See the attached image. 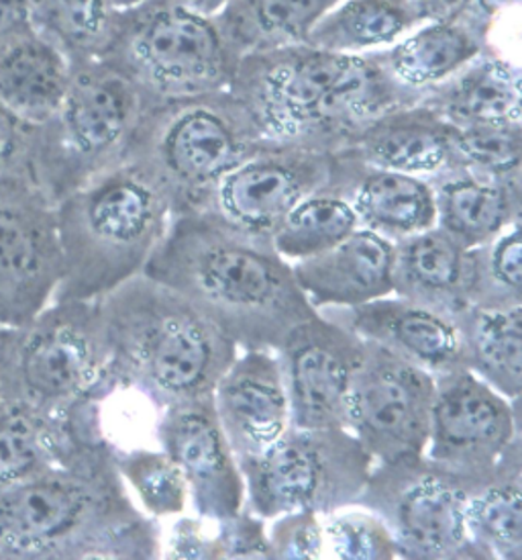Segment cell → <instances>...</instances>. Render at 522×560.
<instances>
[{
    "label": "cell",
    "mask_w": 522,
    "mask_h": 560,
    "mask_svg": "<svg viewBox=\"0 0 522 560\" xmlns=\"http://www.w3.org/2000/svg\"><path fill=\"white\" fill-rule=\"evenodd\" d=\"M420 101L453 127L521 125V68L490 46Z\"/></svg>",
    "instance_id": "26"
},
{
    "label": "cell",
    "mask_w": 522,
    "mask_h": 560,
    "mask_svg": "<svg viewBox=\"0 0 522 560\" xmlns=\"http://www.w3.org/2000/svg\"><path fill=\"white\" fill-rule=\"evenodd\" d=\"M180 2H185L188 7L197 9L199 13H204V15L216 16L223 11V7H225L229 0H180Z\"/></svg>",
    "instance_id": "46"
},
{
    "label": "cell",
    "mask_w": 522,
    "mask_h": 560,
    "mask_svg": "<svg viewBox=\"0 0 522 560\" xmlns=\"http://www.w3.org/2000/svg\"><path fill=\"white\" fill-rule=\"evenodd\" d=\"M263 141L260 127L227 89L147 105L124 162L147 172L180 213L206 209L218 180Z\"/></svg>",
    "instance_id": "6"
},
{
    "label": "cell",
    "mask_w": 522,
    "mask_h": 560,
    "mask_svg": "<svg viewBox=\"0 0 522 560\" xmlns=\"http://www.w3.org/2000/svg\"><path fill=\"white\" fill-rule=\"evenodd\" d=\"M63 275L56 205L41 188L0 187V327H21L54 303Z\"/></svg>",
    "instance_id": "14"
},
{
    "label": "cell",
    "mask_w": 522,
    "mask_h": 560,
    "mask_svg": "<svg viewBox=\"0 0 522 560\" xmlns=\"http://www.w3.org/2000/svg\"><path fill=\"white\" fill-rule=\"evenodd\" d=\"M343 152L373 168L429 178L455 166L453 125L427 103L416 101L364 125Z\"/></svg>",
    "instance_id": "23"
},
{
    "label": "cell",
    "mask_w": 522,
    "mask_h": 560,
    "mask_svg": "<svg viewBox=\"0 0 522 560\" xmlns=\"http://www.w3.org/2000/svg\"><path fill=\"white\" fill-rule=\"evenodd\" d=\"M463 364L510 401L522 390V305L467 307L455 315Z\"/></svg>",
    "instance_id": "29"
},
{
    "label": "cell",
    "mask_w": 522,
    "mask_h": 560,
    "mask_svg": "<svg viewBox=\"0 0 522 560\" xmlns=\"http://www.w3.org/2000/svg\"><path fill=\"white\" fill-rule=\"evenodd\" d=\"M394 244L366 228L317 256L293 262L294 279L317 310H349L392 295Z\"/></svg>",
    "instance_id": "21"
},
{
    "label": "cell",
    "mask_w": 522,
    "mask_h": 560,
    "mask_svg": "<svg viewBox=\"0 0 522 560\" xmlns=\"http://www.w3.org/2000/svg\"><path fill=\"white\" fill-rule=\"evenodd\" d=\"M522 219L488 244L470 249V307L522 305Z\"/></svg>",
    "instance_id": "35"
},
{
    "label": "cell",
    "mask_w": 522,
    "mask_h": 560,
    "mask_svg": "<svg viewBox=\"0 0 522 560\" xmlns=\"http://www.w3.org/2000/svg\"><path fill=\"white\" fill-rule=\"evenodd\" d=\"M108 442L100 407L86 404L68 418H49L21 405L0 404V487L27 481Z\"/></svg>",
    "instance_id": "20"
},
{
    "label": "cell",
    "mask_w": 522,
    "mask_h": 560,
    "mask_svg": "<svg viewBox=\"0 0 522 560\" xmlns=\"http://www.w3.org/2000/svg\"><path fill=\"white\" fill-rule=\"evenodd\" d=\"M115 448V446H112ZM115 463L124 485L133 489L145 514L152 517L180 515L186 510L188 487L185 475L166 452L119 451L115 448Z\"/></svg>",
    "instance_id": "36"
},
{
    "label": "cell",
    "mask_w": 522,
    "mask_h": 560,
    "mask_svg": "<svg viewBox=\"0 0 522 560\" xmlns=\"http://www.w3.org/2000/svg\"><path fill=\"white\" fill-rule=\"evenodd\" d=\"M491 46L490 30L470 21H423L373 60L399 86L420 101Z\"/></svg>",
    "instance_id": "24"
},
{
    "label": "cell",
    "mask_w": 522,
    "mask_h": 560,
    "mask_svg": "<svg viewBox=\"0 0 522 560\" xmlns=\"http://www.w3.org/2000/svg\"><path fill=\"white\" fill-rule=\"evenodd\" d=\"M107 331L108 378L157 411L209 395L239 346L186 296L147 275L98 296Z\"/></svg>",
    "instance_id": "4"
},
{
    "label": "cell",
    "mask_w": 522,
    "mask_h": 560,
    "mask_svg": "<svg viewBox=\"0 0 522 560\" xmlns=\"http://www.w3.org/2000/svg\"><path fill=\"white\" fill-rule=\"evenodd\" d=\"M268 532L270 559H321L324 557L323 520L312 512L277 515Z\"/></svg>",
    "instance_id": "40"
},
{
    "label": "cell",
    "mask_w": 522,
    "mask_h": 560,
    "mask_svg": "<svg viewBox=\"0 0 522 560\" xmlns=\"http://www.w3.org/2000/svg\"><path fill=\"white\" fill-rule=\"evenodd\" d=\"M105 58L138 84L147 105L227 91L239 62L215 16L180 0H143L123 11Z\"/></svg>",
    "instance_id": "9"
},
{
    "label": "cell",
    "mask_w": 522,
    "mask_h": 560,
    "mask_svg": "<svg viewBox=\"0 0 522 560\" xmlns=\"http://www.w3.org/2000/svg\"><path fill=\"white\" fill-rule=\"evenodd\" d=\"M166 557L171 559H223L218 534L209 536L199 520H180L169 538Z\"/></svg>",
    "instance_id": "42"
},
{
    "label": "cell",
    "mask_w": 522,
    "mask_h": 560,
    "mask_svg": "<svg viewBox=\"0 0 522 560\" xmlns=\"http://www.w3.org/2000/svg\"><path fill=\"white\" fill-rule=\"evenodd\" d=\"M519 4H521V0H479V7L496 25L512 11H519Z\"/></svg>",
    "instance_id": "45"
},
{
    "label": "cell",
    "mask_w": 522,
    "mask_h": 560,
    "mask_svg": "<svg viewBox=\"0 0 522 560\" xmlns=\"http://www.w3.org/2000/svg\"><path fill=\"white\" fill-rule=\"evenodd\" d=\"M319 312L432 376L465 366L455 317L408 299L388 295L349 310Z\"/></svg>",
    "instance_id": "19"
},
{
    "label": "cell",
    "mask_w": 522,
    "mask_h": 560,
    "mask_svg": "<svg viewBox=\"0 0 522 560\" xmlns=\"http://www.w3.org/2000/svg\"><path fill=\"white\" fill-rule=\"evenodd\" d=\"M159 448L185 475L194 512L227 522L246 508V481L216 418L213 393L168 405L157 420Z\"/></svg>",
    "instance_id": "17"
},
{
    "label": "cell",
    "mask_w": 522,
    "mask_h": 560,
    "mask_svg": "<svg viewBox=\"0 0 522 560\" xmlns=\"http://www.w3.org/2000/svg\"><path fill=\"white\" fill-rule=\"evenodd\" d=\"M74 63L39 32L0 49V103L25 121L44 125L56 115Z\"/></svg>",
    "instance_id": "28"
},
{
    "label": "cell",
    "mask_w": 522,
    "mask_h": 560,
    "mask_svg": "<svg viewBox=\"0 0 522 560\" xmlns=\"http://www.w3.org/2000/svg\"><path fill=\"white\" fill-rule=\"evenodd\" d=\"M39 125L29 124L0 103V187L37 183Z\"/></svg>",
    "instance_id": "39"
},
{
    "label": "cell",
    "mask_w": 522,
    "mask_h": 560,
    "mask_svg": "<svg viewBox=\"0 0 522 560\" xmlns=\"http://www.w3.org/2000/svg\"><path fill=\"white\" fill-rule=\"evenodd\" d=\"M427 180L435 197L437 228L465 249L488 244L522 218V185L484 178L458 164Z\"/></svg>",
    "instance_id": "27"
},
{
    "label": "cell",
    "mask_w": 522,
    "mask_h": 560,
    "mask_svg": "<svg viewBox=\"0 0 522 560\" xmlns=\"http://www.w3.org/2000/svg\"><path fill=\"white\" fill-rule=\"evenodd\" d=\"M364 340L319 312L298 324L276 350L293 425L345 428V401Z\"/></svg>",
    "instance_id": "16"
},
{
    "label": "cell",
    "mask_w": 522,
    "mask_h": 560,
    "mask_svg": "<svg viewBox=\"0 0 522 560\" xmlns=\"http://www.w3.org/2000/svg\"><path fill=\"white\" fill-rule=\"evenodd\" d=\"M230 93L265 140L339 152L382 113L416 103L373 60L319 47H276L239 58Z\"/></svg>",
    "instance_id": "3"
},
{
    "label": "cell",
    "mask_w": 522,
    "mask_h": 560,
    "mask_svg": "<svg viewBox=\"0 0 522 560\" xmlns=\"http://www.w3.org/2000/svg\"><path fill=\"white\" fill-rule=\"evenodd\" d=\"M37 32L27 0H0V49Z\"/></svg>",
    "instance_id": "44"
},
{
    "label": "cell",
    "mask_w": 522,
    "mask_h": 560,
    "mask_svg": "<svg viewBox=\"0 0 522 560\" xmlns=\"http://www.w3.org/2000/svg\"><path fill=\"white\" fill-rule=\"evenodd\" d=\"M223 559H270L263 520L244 512L227 522H216Z\"/></svg>",
    "instance_id": "41"
},
{
    "label": "cell",
    "mask_w": 522,
    "mask_h": 560,
    "mask_svg": "<svg viewBox=\"0 0 522 560\" xmlns=\"http://www.w3.org/2000/svg\"><path fill=\"white\" fill-rule=\"evenodd\" d=\"M147 98L107 58L74 63L56 115L39 125L37 183L49 201L123 164Z\"/></svg>",
    "instance_id": "8"
},
{
    "label": "cell",
    "mask_w": 522,
    "mask_h": 560,
    "mask_svg": "<svg viewBox=\"0 0 522 560\" xmlns=\"http://www.w3.org/2000/svg\"><path fill=\"white\" fill-rule=\"evenodd\" d=\"M157 520L141 512L110 442L0 487V560L157 559Z\"/></svg>",
    "instance_id": "2"
},
{
    "label": "cell",
    "mask_w": 522,
    "mask_h": 560,
    "mask_svg": "<svg viewBox=\"0 0 522 560\" xmlns=\"http://www.w3.org/2000/svg\"><path fill=\"white\" fill-rule=\"evenodd\" d=\"M423 21H470L490 30L494 37L496 23L484 13L479 0H413Z\"/></svg>",
    "instance_id": "43"
},
{
    "label": "cell",
    "mask_w": 522,
    "mask_h": 560,
    "mask_svg": "<svg viewBox=\"0 0 522 560\" xmlns=\"http://www.w3.org/2000/svg\"><path fill=\"white\" fill-rule=\"evenodd\" d=\"M216 418L237 463L260 456L290 425V401L276 352L244 350L213 389Z\"/></svg>",
    "instance_id": "18"
},
{
    "label": "cell",
    "mask_w": 522,
    "mask_h": 560,
    "mask_svg": "<svg viewBox=\"0 0 522 560\" xmlns=\"http://www.w3.org/2000/svg\"><path fill=\"white\" fill-rule=\"evenodd\" d=\"M324 555L343 560L399 559L384 522L361 505L323 515Z\"/></svg>",
    "instance_id": "38"
},
{
    "label": "cell",
    "mask_w": 522,
    "mask_h": 560,
    "mask_svg": "<svg viewBox=\"0 0 522 560\" xmlns=\"http://www.w3.org/2000/svg\"><path fill=\"white\" fill-rule=\"evenodd\" d=\"M174 207L138 164L123 162L56 202L63 275L56 301H93L141 275Z\"/></svg>",
    "instance_id": "5"
},
{
    "label": "cell",
    "mask_w": 522,
    "mask_h": 560,
    "mask_svg": "<svg viewBox=\"0 0 522 560\" xmlns=\"http://www.w3.org/2000/svg\"><path fill=\"white\" fill-rule=\"evenodd\" d=\"M98 301H56L21 327H0V404L68 418L115 390Z\"/></svg>",
    "instance_id": "7"
},
{
    "label": "cell",
    "mask_w": 522,
    "mask_h": 560,
    "mask_svg": "<svg viewBox=\"0 0 522 560\" xmlns=\"http://www.w3.org/2000/svg\"><path fill=\"white\" fill-rule=\"evenodd\" d=\"M35 30L62 49L72 63L108 54L121 21L110 0H27Z\"/></svg>",
    "instance_id": "33"
},
{
    "label": "cell",
    "mask_w": 522,
    "mask_h": 560,
    "mask_svg": "<svg viewBox=\"0 0 522 560\" xmlns=\"http://www.w3.org/2000/svg\"><path fill=\"white\" fill-rule=\"evenodd\" d=\"M453 156L484 178L522 185V124L453 127Z\"/></svg>",
    "instance_id": "37"
},
{
    "label": "cell",
    "mask_w": 522,
    "mask_h": 560,
    "mask_svg": "<svg viewBox=\"0 0 522 560\" xmlns=\"http://www.w3.org/2000/svg\"><path fill=\"white\" fill-rule=\"evenodd\" d=\"M337 0H229L215 16L233 54L307 44L308 33Z\"/></svg>",
    "instance_id": "32"
},
{
    "label": "cell",
    "mask_w": 522,
    "mask_h": 560,
    "mask_svg": "<svg viewBox=\"0 0 522 560\" xmlns=\"http://www.w3.org/2000/svg\"><path fill=\"white\" fill-rule=\"evenodd\" d=\"M420 23L413 0H337L310 30L307 44L333 54L368 56L396 44Z\"/></svg>",
    "instance_id": "31"
},
{
    "label": "cell",
    "mask_w": 522,
    "mask_h": 560,
    "mask_svg": "<svg viewBox=\"0 0 522 560\" xmlns=\"http://www.w3.org/2000/svg\"><path fill=\"white\" fill-rule=\"evenodd\" d=\"M143 275L186 296L239 350L276 352L294 327L319 313L272 237L215 209L174 213Z\"/></svg>",
    "instance_id": "1"
},
{
    "label": "cell",
    "mask_w": 522,
    "mask_h": 560,
    "mask_svg": "<svg viewBox=\"0 0 522 560\" xmlns=\"http://www.w3.org/2000/svg\"><path fill=\"white\" fill-rule=\"evenodd\" d=\"M467 482L425 454L373 463L357 499L384 522L399 559L484 560L465 528Z\"/></svg>",
    "instance_id": "11"
},
{
    "label": "cell",
    "mask_w": 522,
    "mask_h": 560,
    "mask_svg": "<svg viewBox=\"0 0 522 560\" xmlns=\"http://www.w3.org/2000/svg\"><path fill=\"white\" fill-rule=\"evenodd\" d=\"M470 249L441 228L394 244L392 295L455 317L470 307Z\"/></svg>",
    "instance_id": "25"
},
{
    "label": "cell",
    "mask_w": 522,
    "mask_h": 560,
    "mask_svg": "<svg viewBox=\"0 0 522 560\" xmlns=\"http://www.w3.org/2000/svg\"><path fill=\"white\" fill-rule=\"evenodd\" d=\"M522 444L519 401L491 389L470 369L435 376L425 456L476 487L488 481L508 452Z\"/></svg>",
    "instance_id": "13"
},
{
    "label": "cell",
    "mask_w": 522,
    "mask_h": 560,
    "mask_svg": "<svg viewBox=\"0 0 522 560\" xmlns=\"http://www.w3.org/2000/svg\"><path fill=\"white\" fill-rule=\"evenodd\" d=\"M246 510L270 522L277 515H323L355 505L373 458L347 428L290 425L260 456L239 465Z\"/></svg>",
    "instance_id": "10"
},
{
    "label": "cell",
    "mask_w": 522,
    "mask_h": 560,
    "mask_svg": "<svg viewBox=\"0 0 522 560\" xmlns=\"http://www.w3.org/2000/svg\"><path fill=\"white\" fill-rule=\"evenodd\" d=\"M117 9H121V11H127V9H131V7H138L141 4L143 0H110Z\"/></svg>",
    "instance_id": "47"
},
{
    "label": "cell",
    "mask_w": 522,
    "mask_h": 560,
    "mask_svg": "<svg viewBox=\"0 0 522 560\" xmlns=\"http://www.w3.org/2000/svg\"><path fill=\"white\" fill-rule=\"evenodd\" d=\"M357 228L352 205L337 188L327 187L298 202L270 237L277 254L293 265L335 246Z\"/></svg>",
    "instance_id": "34"
},
{
    "label": "cell",
    "mask_w": 522,
    "mask_h": 560,
    "mask_svg": "<svg viewBox=\"0 0 522 560\" xmlns=\"http://www.w3.org/2000/svg\"><path fill=\"white\" fill-rule=\"evenodd\" d=\"M465 528L484 560L522 559V444L467 491Z\"/></svg>",
    "instance_id": "30"
},
{
    "label": "cell",
    "mask_w": 522,
    "mask_h": 560,
    "mask_svg": "<svg viewBox=\"0 0 522 560\" xmlns=\"http://www.w3.org/2000/svg\"><path fill=\"white\" fill-rule=\"evenodd\" d=\"M435 376L364 340L347 401L345 428L373 463L423 456L429 442Z\"/></svg>",
    "instance_id": "12"
},
{
    "label": "cell",
    "mask_w": 522,
    "mask_h": 560,
    "mask_svg": "<svg viewBox=\"0 0 522 560\" xmlns=\"http://www.w3.org/2000/svg\"><path fill=\"white\" fill-rule=\"evenodd\" d=\"M331 187L352 205L359 228L392 244L437 225L435 197L427 178L373 168L339 150Z\"/></svg>",
    "instance_id": "22"
},
{
    "label": "cell",
    "mask_w": 522,
    "mask_h": 560,
    "mask_svg": "<svg viewBox=\"0 0 522 560\" xmlns=\"http://www.w3.org/2000/svg\"><path fill=\"white\" fill-rule=\"evenodd\" d=\"M337 152L265 140L216 185L206 209L249 232L272 235L294 207L331 187Z\"/></svg>",
    "instance_id": "15"
}]
</instances>
